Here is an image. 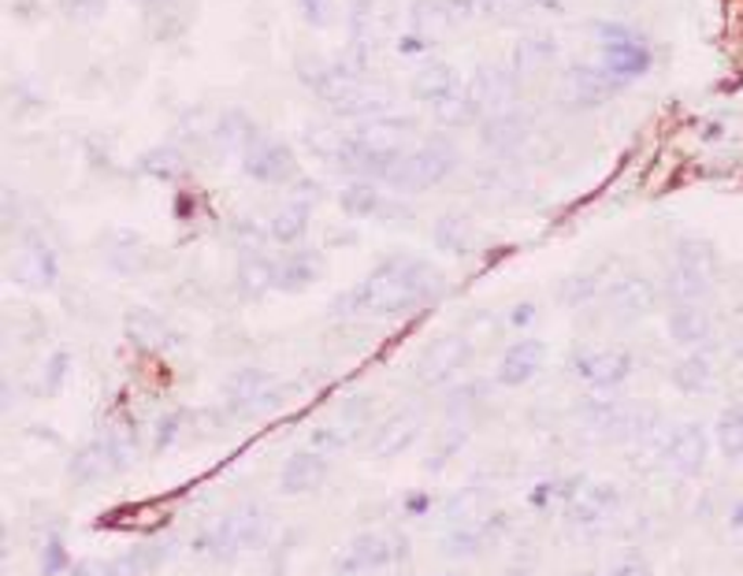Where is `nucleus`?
I'll return each mask as SVG.
<instances>
[{
    "instance_id": "nucleus-1",
    "label": "nucleus",
    "mask_w": 743,
    "mask_h": 576,
    "mask_svg": "<svg viewBox=\"0 0 743 576\" xmlns=\"http://www.w3.org/2000/svg\"><path fill=\"white\" fill-rule=\"evenodd\" d=\"M443 294V279L413 257H395L380 265L357 291L338 294L335 312H375V317H398Z\"/></svg>"
},
{
    "instance_id": "nucleus-2",
    "label": "nucleus",
    "mask_w": 743,
    "mask_h": 576,
    "mask_svg": "<svg viewBox=\"0 0 743 576\" xmlns=\"http://www.w3.org/2000/svg\"><path fill=\"white\" fill-rule=\"evenodd\" d=\"M297 78L309 86L317 98L328 104L335 116H349V119H372L387 108V98L372 93L369 86L361 82L357 67L346 64H323L320 56H297Z\"/></svg>"
},
{
    "instance_id": "nucleus-3",
    "label": "nucleus",
    "mask_w": 743,
    "mask_h": 576,
    "mask_svg": "<svg viewBox=\"0 0 743 576\" xmlns=\"http://www.w3.org/2000/svg\"><path fill=\"white\" fill-rule=\"evenodd\" d=\"M453 168H458V156L450 145L432 142L424 150L387 156V164L380 168V182H387L398 194H421V190L439 187Z\"/></svg>"
},
{
    "instance_id": "nucleus-4",
    "label": "nucleus",
    "mask_w": 743,
    "mask_h": 576,
    "mask_svg": "<svg viewBox=\"0 0 743 576\" xmlns=\"http://www.w3.org/2000/svg\"><path fill=\"white\" fill-rule=\"evenodd\" d=\"M417 135H421V127H417V119H409V116H372V119H361V127L354 130L357 142L369 145V150L380 156L406 153L409 145L417 142Z\"/></svg>"
},
{
    "instance_id": "nucleus-5",
    "label": "nucleus",
    "mask_w": 743,
    "mask_h": 576,
    "mask_svg": "<svg viewBox=\"0 0 743 576\" xmlns=\"http://www.w3.org/2000/svg\"><path fill=\"white\" fill-rule=\"evenodd\" d=\"M395 4L390 0H357L349 12V26H354V52L357 60L372 56L375 49L387 41V30L395 26Z\"/></svg>"
},
{
    "instance_id": "nucleus-6",
    "label": "nucleus",
    "mask_w": 743,
    "mask_h": 576,
    "mask_svg": "<svg viewBox=\"0 0 743 576\" xmlns=\"http://www.w3.org/2000/svg\"><path fill=\"white\" fill-rule=\"evenodd\" d=\"M242 171L253 182H265V187H283V182L297 179V156L279 142L260 138L249 153H242Z\"/></svg>"
},
{
    "instance_id": "nucleus-7",
    "label": "nucleus",
    "mask_w": 743,
    "mask_h": 576,
    "mask_svg": "<svg viewBox=\"0 0 743 576\" xmlns=\"http://www.w3.org/2000/svg\"><path fill=\"white\" fill-rule=\"evenodd\" d=\"M528 135H531V112L528 108L487 112V119H479V142L495 153H513Z\"/></svg>"
},
{
    "instance_id": "nucleus-8",
    "label": "nucleus",
    "mask_w": 743,
    "mask_h": 576,
    "mask_svg": "<svg viewBox=\"0 0 743 576\" xmlns=\"http://www.w3.org/2000/svg\"><path fill=\"white\" fill-rule=\"evenodd\" d=\"M12 276H15V283L30 286V291H46V286L56 283V253L46 246V239L30 234V239L23 242V249L15 253Z\"/></svg>"
},
{
    "instance_id": "nucleus-9",
    "label": "nucleus",
    "mask_w": 743,
    "mask_h": 576,
    "mask_svg": "<svg viewBox=\"0 0 743 576\" xmlns=\"http://www.w3.org/2000/svg\"><path fill=\"white\" fill-rule=\"evenodd\" d=\"M617 78H610L602 67H569L565 72V98L573 104H580V108H599V104H606L610 98L617 93Z\"/></svg>"
},
{
    "instance_id": "nucleus-10",
    "label": "nucleus",
    "mask_w": 743,
    "mask_h": 576,
    "mask_svg": "<svg viewBox=\"0 0 743 576\" xmlns=\"http://www.w3.org/2000/svg\"><path fill=\"white\" fill-rule=\"evenodd\" d=\"M517 72H505V67H479L476 78H472L469 90L476 93V101L484 104V112H502L513 108V98H517Z\"/></svg>"
},
{
    "instance_id": "nucleus-11",
    "label": "nucleus",
    "mask_w": 743,
    "mask_h": 576,
    "mask_svg": "<svg viewBox=\"0 0 743 576\" xmlns=\"http://www.w3.org/2000/svg\"><path fill=\"white\" fill-rule=\"evenodd\" d=\"M101 253H104V260H108V265L116 268V272H124V276L145 272L149 257H153V253H149V246L142 242V234H138V231H124V227H116V231L104 239Z\"/></svg>"
},
{
    "instance_id": "nucleus-12",
    "label": "nucleus",
    "mask_w": 743,
    "mask_h": 576,
    "mask_svg": "<svg viewBox=\"0 0 743 576\" xmlns=\"http://www.w3.org/2000/svg\"><path fill=\"white\" fill-rule=\"evenodd\" d=\"M469 354H472L469 338H461V335H446V338H439V343H435L432 350L424 354V361H421V380H427V383L450 380L453 372H458L461 364L469 361Z\"/></svg>"
},
{
    "instance_id": "nucleus-13",
    "label": "nucleus",
    "mask_w": 743,
    "mask_h": 576,
    "mask_svg": "<svg viewBox=\"0 0 743 576\" xmlns=\"http://www.w3.org/2000/svg\"><path fill=\"white\" fill-rule=\"evenodd\" d=\"M145 26L153 41H179L190 26V0H145Z\"/></svg>"
},
{
    "instance_id": "nucleus-14",
    "label": "nucleus",
    "mask_w": 743,
    "mask_h": 576,
    "mask_svg": "<svg viewBox=\"0 0 743 576\" xmlns=\"http://www.w3.org/2000/svg\"><path fill=\"white\" fill-rule=\"evenodd\" d=\"M606 305H610V312H614V317H625V320L643 317V312L654 305V286L646 283V279H640V276H625L620 283L610 286Z\"/></svg>"
},
{
    "instance_id": "nucleus-15",
    "label": "nucleus",
    "mask_w": 743,
    "mask_h": 576,
    "mask_svg": "<svg viewBox=\"0 0 743 576\" xmlns=\"http://www.w3.org/2000/svg\"><path fill=\"white\" fill-rule=\"evenodd\" d=\"M646 67H651V52L636 41H620V46H606L602 49V72L617 82H628V78H640Z\"/></svg>"
},
{
    "instance_id": "nucleus-16",
    "label": "nucleus",
    "mask_w": 743,
    "mask_h": 576,
    "mask_svg": "<svg viewBox=\"0 0 743 576\" xmlns=\"http://www.w3.org/2000/svg\"><path fill=\"white\" fill-rule=\"evenodd\" d=\"M543 354H547L543 343H536V338H524V343L510 346L502 357V369H498V380L510 383V387H521V383H528L539 372Z\"/></svg>"
},
{
    "instance_id": "nucleus-17",
    "label": "nucleus",
    "mask_w": 743,
    "mask_h": 576,
    "mask_svg": "<svg viewBox=\"0 0 743 576\" xmlns=\"http://www.w3.org/2000/svg\"><path fill=\"white\" fill-rule=\"evenodd\" d=\"M432 116L439 127H469L484 116V104L476 101V93L469 86H458L453 93H446V98L432 104Z\"/></svg>"
},
{
    "instance_id": "nucleus-18",
    "label": "nucleus",
    "mask_w": 743,
    "mask_h": 576,
    "mask_svg": "<svg viewBox=\"0 0 743 576\" xmlns=\"http://www.w3.org/2000/svg\"><path fill=\"white\" fill-rule=\"evenodd\" d=\"M453 90H458V75H453V67L443 64V60H427L421 72L413 75V82H409V93L424 104H435Z\"/></svg>"
},
{
    "instance_id": "nucleus-19",
    "label": "nucleus",
    "mask_w": 743,
    "mask_h": 576,
    "mask_svg": "<svg viewBox=\"0 0 743 576\" xmlns=\"http://www.w3.org/2000/svg\"><path fill=\"white\" fill-rule=\"evenodd\" d=\"M216 145L227 153H249L253 145L260 142V127L253 124L249 116H242V112H223L220 119H216Z\"/></svg>"
},
{
    "instance_id": "nucleus-20",
    "label": "nucleus",
    "mask_w": 743,
    "mask_h": 576,
    "mask_svg": "<svg viewBox=\"0 0 743 576\" xmlns=\"http://www.w3.org/2000/svg\"><path fill=\"white\" fill-rule=\"evenodd\" d=\"M276 286V260H268L260 249L242 253L239 260V291L242 298H260L265 291Z\"/></svg>"
},
{
    "instance_id": "nucleus-21",
    "label": "nucleus",
    "mask_w": 743,
    "mask_h": 576,
    "mask_svg": "<svg viewBox=\"0 0 743 576\" xmlns=\"http://www.w3.org/2000/svg\"><path fill=\"white\" fill-rule=\"evenodd\" d=\"M554 52H558L554 38H547V34H528V38H521L517 46H513V72L521 78L543 72L550 60H554Z\"/></svg>"
},
{
    "instance_id": "nucleus-22",
    "label": "nucleus",
    "mask_w": 743,
    "mask_h": 576,
    "mask_svg": "<svg viewBox=\"0 0 743 576\" xmlns=\"http://www.w3.org/2000/svg\"><path fill=\"white\" fill-rule=\"evenodd\" d=\"M317 265H320L317 253H305V249L276 260V286L279 291H305L317 279Z\"/></svg>"
},
{
    "instance_id": "nucleus-23",
    "label": "nucleus",
    "mask_w": 743,
    "mask_h": 576,
    "mask_svg": "<svg viewBox=\"0 0 743 576\" xmlns=\"http://www.w3.org/2000/svg\"><path fill=\"white\" fill-rule=\"evenodd\" d=\"M305 227H309V201H291L272 216L268 239L279 242V246H294L297 239H305Z\"/></svg>"
},
{
    "instance_id": "nucleus-24",
    "label": "nucleus",
    "mask_w": 743,
    "mask_h": 576,
    "mask_svg": "<svg viewBox=\"0 0 743 576\" xmlns=\"http://www.w3.org/2000/svg\"><path fill=\"white\" fill-rule=\"evenodd\" d=\"M576 369H580L591 383H599V387H614V383L628 376L632 361H628V354H594L588 361H576Z\"/></svg>"
},
{
    "instance_id": "nucleus-25",
    "label": "nucleus",
    "mask_w": 743,
    "mask_h": 576,
    "mask_svg": "<svg viewBox=\"0 0 743 576\" xmlns=\"http://www.w3.org/2000/svg\"><path fill=\"white\" fill-rule=\"evenodd\" d=\"M435 246L453 253V257H461V253H469L476 246V227L469 220H461V216H443L439 223H435Z\"/></svg>"
},
{
    "instance_id": "nucleus-26",
    "label": "nucleus",
    "mask_w": 743,
    "mask_h": 576,
    "mask_svg": "<svg viewBox=\"0 0 743 576\" xmlns=\"http://www.w3.org/2000/svg\"><path fill=\"white\" fill-rule=\"evenodd\" d=\"M338 205H343L346 216H357V220H364V216H380L383 213V201L375 194L372 182H346L343 190H338Z\"/></svg>"
},
{
    "instance_id": "nucleus-27",
    "label": "nucleus",
    "mask_w": 743,
    "mask_h": 576,
    "mask_svg": "<svg viewBox=\"0 0 743 576\" xmlns=\"http://www.w3.org/2000/svg\"><path fill=\"white\" fill-rule=\"evenodd\" d=\"M409 20H413V30L421 34H446L453 26L450 12H446V0H413Z\"/></svg>"
},
{
    "instance_id": "nucleus-28",
    "label": "nucleus",
    "mask_w": 743,
    "mask_h": 576,
    "mask_svg": "<svg viewBox=\"0 0 743 576\" xmlns=\"http://www.w3.org/2000/svg\"><path fill=\"white\" fill-rule=\"evenodd\" d=\"M127 335L138 346H156L164 338V320L153 309H130L127 312Z\"/></svg>"
},
{
    "instance_id": "nucleus-29",
    "label": "nucleus",
    "mask_w": 743,
    "mask_h": 576,
    "mask_svg": "<svg viewBox=\"0 0 743 576\" xmlns=\"http://www.w3.org/2000/svg\"><path fill=\"white\" fill-rule=\"evenodd\" d=\"M323 476V465L312 453H297V458L286 465V473H283V487L286 491H305V487H312L317 479Z\"/></svg>"
},
{
    "instance_id": "nucleus-30",
    "label": "nucleus",
    "mask_w": 743,
    "mask_h": 576,
    "mask_svg": "<svg viewBox=\"0 0 743 576\" xmlns=\"http://www.w3.org/2000/svg\"><path fill=\"white\" fill-rule=\"evenodd\" d=\"M142 171L153 179H175L182 171V153L171 150V145H161V150H149L142 156Z\"/></svg>"
},
{
    "instance_id": "nucleus-31",
    "label": "nucleus",
    "mask_w": 743,
    "mask_h": 576,
    "mask_svg": "<svg viewBox=\"0 0 743 576\" xmlns=\"http://www.w3.org/2000/svg\"><path fill=\"white\" fill-rule=\"evenodd\" d=\"M413 432H417V417L413 413H406V417H395L387 427L380 432V439H375V450L380 453H395L401 443H409L413 439Z\"/></svg>"
},
{
    "instance_id": "nucleus-32",
    "label": "nucleus",
    "mask_w": 743,
    "mask_h": 576,
    "mask_svg": "<svg viewBox=\"0 0 743 576\" xmlns=\"http://www.w3.org/2000/svg\"><path fill=\"white\" fill-rule=\"evenodd\" d=\"M594 291H599V276H569L558 291V298H562V305H588Z\"/></svg>"
},
{
    "instance_id": "nucleus-33",
    "label": "nucleus",
    "mask_w": 743,
    "mask_h": 576,
    "mask_svg": "<svg viewBox=\"0 0 743 576\" xmlns=\"http://www.w3.org/2000/svg\"><path fill=\"white\" fill-rule=\"evenodd\" d=\"M305 142L312 145V153L335 161L338 150H343V142H346V135H338L335 127H309V130H305Z\"/></svg>"
},
{
    "instance_id": "nucleus-34",
    "label": "nucleus",
    "mask_w": 743,
    "mask_h": 576,
    "mask_svg": "<svg viewBox=\"0 0 743 576\" xmlns=\"http://www.w3.org/2000/svg\"><path fill=\"white\" fill-rule=\"evenodd\" d=\"M104 4H108V0H60V12H64L72 23H93L104 15Z\"/></svg>"
},
{
    "instance_id": "nucleus-35",
    "label": "nucleus",
    "mask_w": 743,
    "mask_h": 576,
    "mask_svg": "<svg viewBox=\"0 0 743 576\" xmlns=\"http://www.w3.org/2000/svg\"><path fill=\"white\" fill-rule=\"evenodd\" d=\"M669 328H672V335L688 343V338L703 335V317L692 312V309H677V312H672V320H669Z\"/></svg>"
},
{
    "instance_id": "nucleus-36",
    "label": "nucleus",
    "mask_w": 743,
    "mask_h": 576,
    "mask_svg": "<svg viewBox=\"0 0 743 576\" xmlns=\"http://www.w3.org/2000/svg\"><path fill=\"white\" fill-rule=\"evenodd\" d=\"M297 8H302V20L309 26H328L331 12H335V4H331V0H297Z\"/></svg>"
},
{
    "instance_id": "nucleus-37",
    "label": "nucleus",
    "mask_w": 743,
    "mask_h": 576,
    "mask_svg": "<svg viewBox=\"0 0 743 576\" xmlns=\"http://www.w3.org/2000/svg\"><path fill=\"white\" fill-rule=\"evenodd\" d=\"M234 242L242 246V253H253V249H260V242H265V231H260L253 220H239L234 223Z\"/></svg>"
},
{
    "instance_id": "nucleus-38",
    "label": "nucleus",
    "mask_w": 743,
    "mask_h": 576,
    "mask_svg": "<svg viewBox=\"0 0 743 576\" xmlns=\"http://www.w3.org/2000/svg\"><path fill=\"white\" fill-rule=\"evenodd\" d=\"M594 38L602 46H620V41H636V30H628L620 23H594Z\"/></svg>"
},
{
    "instance_id": "nucleus-39",
    "label": "nucleus",
    "mask_w": 743,
    "mask_h": 576,
    "mask_svg": "<svg viewBox=\"0 0 743 576\" xmlns=\"http://www.w3.org/2000/svg\"><path fill=\"white\" fill-rule=\"evenodd\" d=\"M60 565H64V554H60V547L52 543V547H49V565H46V573H56Z\"/></svg>"
},
{
    "instance_id": "nucleus-40",
    "label": "nucleus",
    "mask_w": 743,
    "mask_h": 576,
    "mask_svg": "<svg viewBox=\"0 0 743 576\" xmlns=\"http://www.w3.org/2000/svg\"><path fill=\"white\" fill-rule=\"evenodd\" d=\"M528 320H531V305H517V309H513V324L524 328Z\"/></svg>"
}]
</instances>
